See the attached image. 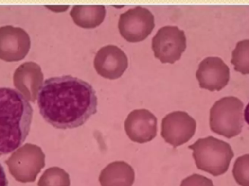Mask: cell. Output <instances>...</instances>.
I'll use <instances>...</instances> for the list:
<instances>
[{"label": "cell", "mask_w": 249, "mask_h": 186, "mask_svg": "<svg viewBox=\"0 0 249 186\" xmlns=\"http://www.w3.org/2000/svg\"><path fill=\"white\" fill-rule=\"evenodd\" d=\"M39 113L61 130L83 126L97 112L98 98L91 85L72 76L51 77L38 89Z\"/></svg>", "instance_id": "6da1fadb"}, {"label": "cell", "mask_w": 249, "mask_h": 186, "mask_svg": "<svg viewBox=\"0 0 249 186\" xmlns=\"http://www.w3.org/2000/svg\"><path fill=\"white\" fill-rule=\"evenodd\" d=\"M33 108L18 90L0 87V156L10 154L27 138Z\"/></svg>", "instance_id": "7a4b0ae2"}, {"label": "cell", "mask_w": 249, "mask_h": 186, "mask_svg": "<svg viewBox=\"0 0 249 186\" xmlns=\"http://www.w3.org/2000/svg\"><path fill=\"white\" fill-rule=\"evenodd\" d=\"M189 149L193 151L197 168L216 177L228 170L234 157L233 151L229 143L212 136L199 139L189 146Z\"/></svg>", "instance_id": "3957f363"}, {"label": "cell", "mask_w": 249, "mask_h": 186, "mask_svg": "<svg viewBox=\"0 0 249 186\" xmlns=\"http://www.w3.org/2000/svg\"><path fill=\"white\" fill-rule=\"evenodd\" d=\"M242 102L234 97L222 98L210 111V128L216 134L227 138L236 137L242 131Z\"/></svg>", "instance_id": "277c9868"}, {"label": "cell", "mask_w": 249, "mask_h": 186, "mask_svg": "<svg viewBox=\"0 0 249 186\" xmlns=\"http://www.w3.org/2000/svg\"><path fill=\"white\" fill-rule=\"evenodd\" d=\"M186 36L184 31L177 26H166L158 31L152 39L154 55L162 64H174L185 51Z\"/></svg>", "instance_id": "5b68a950"}, {"label": "cell", "mask_w": 249, "mask_h": 186, "mask_svg": "<svg viewBox=\"0 0 249 186\" xmlns=\"http://www.w3.org/2000/svg\"><path fill=\"white\" fill-rule=\"evenodd\" d=\"M155 28V17L150 10L136 7L120 16L118 29L121 36L131 43L142 42Z\"/></svg>", "instance_id": "8992f818"}, {"label": "cell", "mask_w": 249, "mask_h": 186, "mask_svg": "<svg viewBox=\"0 0 249 186\" xmlns=\"http://www.w3.org/2000/svg\"><path fill=\"white\" fill-rule=\"evenodd\" d=\"M196 121L184 111L167 114L162 121L161 135L166 143L174 148L187 143L195 135Z\"/></svg>", "instance_id": "52a82bcc"}, {"label": "cell", "mask_w": 249, "mask_h": 186, "mask_svg": "<svg viewBox=\"0 0 249 186\" xmlns=\"http://www.w3.org/2000/svg\"><path fill=\"white\" fill-rule=\"evenodd\" d=\"M128 67V59L124 51L109 45L98 51L94 59V68L98 74L108 80L121 77Z\"/></svg>", "instance_id": "ba28073f"}, {"label": "cell", "mask_w": 249, "mask_h": 186, "mask_svg": "<svg viewBox=\"0 0 249 186\" xmlns=\"http://www.w3.org/2000/svg\"><path fill=\"white\" fill-rule=\"evenodd\" d=\"M124 130L132 141L147 143L156 137L158 121L155 116L148 110H134L128 114L124 121Z\"/></svg>", "instance_id": "9c48e42d"}, {"label": "cell", "mask_w": 249, "mask_h": 186, "mask_svg": "<svg viewBox=\"0 0 249 186\" xmlns=\"http://www.w3.org/2000/svg\"><path fill=\"white\" fill-rule=\"evenodd\" d=\"M135 181L133 168L123 161L112 162L101 172V186H132Z\"/></svg>", "instance_id": "30bf717a"}, {"label": "cell", "mask_w": 249, "mask_h": 186, "mask_svg": "<svg viewBox=\"0 0 249 186\" xmlns=\"http://www.w3.org/2000/svg\"><path fill=\"white\" fill-rule=\"evenodd\" d=\"M196 77L201 88L210 91L220 90L228 84L229 71H218L216 67L210 64L209 59H206L200 64Z\"/></svg>", "instance_id": "8fae6325"}, {"label": "cell", "mask_w": 249, "mask_h": 186, "mask_svg": "<svg viewBox=\"0 0 249 186\" xmlns=\"http://www.w3.org/2000/svg\"><path fill=\"white\" fill-rule=\"evenodd\" d=\"M70 16L77 26L83 29H94L103 23L106 9L105 6H74Z\"/></svg>", "instance_id": "7c38bea8"}, {"label": "cell", "mask_w": 249, "mask_h": 186, "mask_svg": "<svg viewBox=\"0 0 249 186\" xmlns=\"http://www.w3.org/2000/svg\"><path fill=\"white\" fill-rule=\"evenodd\" d=\"M232 174L238 185L249 186V154L240 156L236 159Z\"/></svg>", "instance_id": "4fadbf2b"}, {"label": "cell", "mask_w": 249, "mask_h": 186, "mask_svg": "<svg viewBox=\"0 0 249 186\" xmlns=\"http://www.w3.org/2000/svg\"><path fill=\"white\" fill-rule=\"evenodd\" d=\"M48 186H70V176L63 169L58 168H51Z\"/></svg>", "instance_id": "5bb4252c"}, {"label": "cell", "mask_w": 249, "mask_h": 186, "mask_svg": "<svg viewBox=\"0 0 249 186\" xmlns=\"http://www.w3.org/2000/svg\"><path fill=\"white\" fill-rule=\"evenodd\" d=\"M180 186H214L212 180L206 177L194 174L183 180Z\"/></svg>", "instance_id": "9a60e30c"}, {"label": "cell", "mask_w": 249, "mask_h": 186, "mask_svg": "<svg viewBox=\"0 0 249 186\" xmlns=\"http://www.w3.org/2000/svg\"><path fill=\"white\" fill-rule=\"evenodd\" d=\"M0 186H8V181L6 176L5 171L0 163Z\"/></svg>", "instance_id": "2e32d148"}, {"label": "cell", "mask_w": 249, "mask_h": 186, "mask_svg": "<svg viewBox=\"0 0 249 186\" xmlns=\"http://www.w3.org/2000/svg\"><path fill=\"white\" fill-rule=\"evenodd\" d=\"M244 118H245L246 122L249 125V102L244 110Z\"/></svg>", "instance_id": "e0dca14e"}]
</instances>
